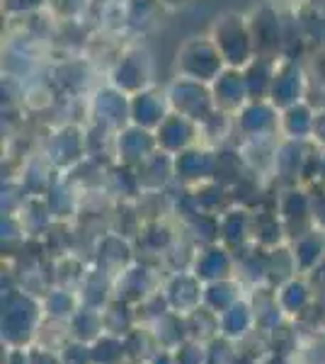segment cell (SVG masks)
I'll return each mask as SVG.
<instances>
[{"label": "cell", "mask_w": 325, "mask_h": 364, "mask_svg": "<svg viewBox=\"0 0 325 364\" xmlns=\"http://www.w3.org/2000/svg\"><path fill=\"white\" fill-rule=\"evenodd\" d=\"M44 304L29 291L5 289L3 291V345L5 348H29L39 338L44 326Z\"/></svg>", "instance_id": "cell-1"}, {"label": "cell", "mask_w": 325, "mask_h": 364, "mask_svg": "<svg viewBox=\"0 0 325 364\" xmlns=\"http://www.w3.org/2000/svg\"><path fill=\"white\" fill-rule=\"evenodd\" d=\"M192 272L202 284H209V282H218V279H228L235 274V257L226 245L218 243H209L204 245L202 250H197L192 260Z\"/></svg>", "instance_id": "cell-2"}, {"label": "cell", "mask_w": 325, "mask_h": 364, "mask_svg": "<svg viewBox=\"0 0 325 364\" xmlns=\"http://www.w3.org/2000/svg\"><path fill=\"white\" fill-rule=\"evenodd\" d=\"M163 294L168 301L170 311L175 314H192L194 309L202 306V294H204V284L194 277V272H175L173 277L163 284Z\"/></svg>", "instance_id": "cell-3"}, {"label": "cell", "mask_w": 325, "mask_h": 364, "mask_svg": "<svg viewBox=\"0 0 325 364\" xmlns=\"http://www.w3.org/2000/svg\"><path fill=\"white\" fill-rule=\"evenodd\" d=\"M156 291H161L156 284V274H153V269L144 265H132L122 269L114 277V299H122V301L132 304V306L144 304Z\"/></svg>", "instance_id": "cell-4"}, {"label": "cell", "mask_w": 325, "mask_h": 364, "mask_svg": "<svg viewBox=\"0 0 325 364\" xmlns=\"http://www.w3.org/2000/svg\"><path fill=\"white\" fill-rule=\"evenodd\" d=\"M255 328V311H252V304L245 301V299H238L233 306L218 316V336L230 340V343L245 340Z\"/></svg>", "instance_id": "cell-5"}, {"label": "cell", "mask_w": 325, "mask_h": 364, "mask_svg": "<svg viewBox=\"0 0 325 364\" xmlns=\"http://www.w3.org/2000/svg\"><path fill=\"white\" fill-rule=\"evenodd\" d=\"M277 301L289 318H301L313 306V287L306 279L292 277L277 287Z\"/></svg>", "instance_id": "cell-6"}, {"label": "cell", "mask_w": 325, "mask_h": 364, "mask_svg": "<svg viewBox=\"0 0 325 364\" xmlns=\"http://www.w3.org/2000/svg\"><path fill=\"white\" fill-rule=\"evenodd\" d=\"M78 296H80V304L102 311L112 299H114V277L100 267L92 269V272H87L85 277H82L78 287Z\"/></svg>", "instance_id": "cell-7"}, {"label": "cell", "mask_w": 325, "mask_h": 364, "mask_svg": "<svg viewBox=\"0 0 325 364\" xmlns=\"http://www.w3.org/2000/svg\"><path fill=\"white\" fill-rule=\"evenodd\" d=\"M149 328H151L153 338H156V343L161 350H175L177 345L190 340V333H187V318L182 314H175V311L163 314L161 318L149 323Z\"/></svg>", "instance_id": "cell-8"}, {"label": "cell", "mask_w": 325, "mask_h": 364, "mask_svg": "<svg viewBox=\"0 0 325 364\" xmlns=\"http://www.w3.org/2000/svg\"><path fill=\"white\" fill-rule=\"evenodd\" d=\"M294 257H297L299 272H313L325 260V231L311 228L309 233L297 238L294 243Z\"/></svg>", "instance_id": "cell-9"}, {"label": "cell", "mask_w": 325, "mask_h": 364, "mask_svg": "<svg viewBox=\"0 0 325 364\" xmlns=\"http://www.w3.org/2000/svg\"><path fill=\"white\" fill-rule=\"evenodd\" d=\"M44 318L54 323H68L75 316V311L80 309V296L78 291L66 289V287H56V289L46 291L44 299Z\"/></svg>", "instance_id": "cell-10"}, {"label": "cell", "mask_w": 325, "mask_h": 364, "mask_svg": "<svg viewBox=\"0 0 325 364\" xmlns=\"http://www.w3.org/2000/svg\"><path fill=\"white\" fill-rule=\"evenodd\" d=\"M68 333H70V340H78V343H87V345L95 343V340L105 333L102 311L80 304V309L75 311V316L68 321Z\"/></svg>", "instance_id": "cell-11"}, {"label": "cell", "mask_w": 325, "mask_h": 364, "mask_svg": "<svg viewBox=\"0 0 325 364\" xmlns=\"http://www.w3.org/2000/svg\"><path fill=\"white\" fill-rule=\"evenodd\" d=\"M250 304H252V311H255L257 331L275 333L277 328L282 326V321H284V311H282L279 301H277V291L260 287V289H255V296H252Z\"/></svg>", "instance_id": "cell-12"}, {"label": "cell", "mask_w": 325, "mask_h": 364, "mask_svg": "<svg viewBox=\"0 0 325 364\" xmlns=\"http://www.w3.org/2000/svg\"><path fill=\"white\" fill-rule=\"evenodd\" d=\"M240 282L235 277H228V279H218V282H209L204 284V294H202V306H206L209 311L221 316L223 311L233 306L240 296Z\"/></svg>", "instance_id": "cell-13"}, {"label": "cell", "mask_w": 325, "mask_h": 364, "mask_svg": "<svg viewBox=\"0 0 325 364\" xmlns=\"http://www.w3.org/2000/svg\"><path fill=\"white\" fill-rule=\"evenodd\" d=\"M105 318V333L112 336H129L136 326H139V316H136V306L122 301V299H112L107 306L102 309Z\"/></svg>", "instance_id": "cell-14"}, {"label": "cell", "mask_w": 325, "mask_h": 364, "mask_svg": "<svg viewBox=\"0 0 325 364\" xmlns=\"http://www.w3.org/2000/svg\"><path fill=\"white\" fill-rule=\"evenodd\" d=\"M218 233L228 250L243 248V243L250 238V216L247 211H226L218 221Z\"/></svg>", "instance_id": "cell-15"}, {"label": "cell", "mask_w": 325, "mask_h": 364, "mask_svg": "<svg viewBox=\"0 0 325 364\" xmlns=\"http://www.w3.org/2000/svg\"><path fill=\"white\" fill-rule=\"evenodd\" d=\"M92 364H122L129 360L127 340L122 336H112V333H102L95 343H90Z\"/></svg>", "instance_id": "cell-16"}, {"label": "cell", "mask_w": 325, "mask_h": 364, "mask_svg": "<svg viewBox=\"0 0 325 364\" xmlns=\"http://www.w3.org/2000/svg\"><path fill=\"white\" fill-rule=\"evenodd\" d=\"M297 257H294V250L287 248H270L267 250V279L272 284H284L287 279H292L297 274Z\"/></svg>", "instance_id": "cell-17"}, {"label": "cell", "mask_w": 325, "mask_h": 364, "mask_svg": "<svg viewBox=\"0 0 325 364\" xmlns=\"http://www.w3.org/2000/svg\"><path fill=\"white\" fill-rule=\"evenodd\" d=\"M185 318H187V333H190L192 340L209 343V340L218 338V314H214V311L199 306L192 314H187Z\"/></svg>", "instance_id": "cell-18"}, {"label": "cell", "mask_w": 325, "mask_h": 364, "mask_svg": "<svg viewBox=\"0 0 325 364\" xmlns=\"http://www.w3.org/2000/svg\"><path fill=\"white\" fill-rule=\"evenodd\" d=\"M209 154H202V151H187V154L180 156L175 168L177 180H185V182H202L204 178L211 175V158H206Z\"/></svg>", "instance_id": "cell-19"}, {"label": "cell", "mask_w": 325, "mask_h": 364, "mask_svg": "<svg viewBox=\"0 0 325 364\" xmlns=\"http://www.w3.org/2000/svg\"><path fill=\"white\" fill-rule=\"evenodd\" d=\"M238 350H233V343L226 338H214L206 343V364H233Z\"/></svg>", "instance_id": "cell-20"}, {"label": "cell", "mask_w": 325, "mask_h": 364, "mask_svg": "<svg viewBox=\"0 0 325 364\" xmlns=\"http://www.w3.org/2000/svg\"><path fill=\"white\" fill-rule=\"evenodd\" d=\"M177 364H206V343L199 340H185L182 345H177L173 350Z\"/></svg>", "instance_id": "cell-21"}, {"label": "cell", "mask_w": 325, "mask_h": 364, "mask_svg": "<svg viewBox=\"0 0 325 364\" xmlns=\"http://www.w3.org/2000/svg\"><path fill=\"white\" fill-rule=\"evenodd\" d=\"M61 360L63 364H92V355H90V345L87 343H78V340H68L61 350Z\"/></svg>", "instance_id": "cell-22"}, {"label": "cell", "mask_w": 325, "mask_h": 364, "mask_svg": "<svg viewBox=\"0 0 325 364\" xmlns=\"http://www.w3.org/2000/svg\"><path fill=\"white\" fill-rule=\"evenodd\" d=\"M27 357H29V364H63L61 352L44 348V345H29Z\"/></svg>", "instance_id": "cell-23"}, {"label": "cell", "mask_w": 325, "mask_h": 364, "mask_svg": "<svg viewBox=\"0 0 325 364\" xmlns=\"http://www.w3.org/2000/svg\"><path fill=\"white\" fill-rule=\"evenodd\" d=\"M311 211H313V224H316V228L325 231V192L321 197L311 199Z\"/></svg>", "instance_id": "cell-24"}, {"label": "cell", "mask_w": 325, "mask_h": 364, "mask_svg": "<svg viewBox=\"0 0 325 364\" xmlns=\"http://www.w3.org/2000/svg\"><path fill=\"white\" fill-rule=\"evenodd\" d=\"M3 364H29L27 348H8Z\"/></svg>", "instance_id": "cell-25"}, {"label": "cell", "mask_w": 325, "mask_h": 364, "mask_svg": "<svg viewBox=\"0 0 325 364\" xmlns=\"http://www.w3.org/2000/svg\"><path fill=\"white\" fill-rule=\"evenodd\" d=\"M146 364H177V362H175L173 350H158Z\"/></svg>", "instance_id": "cell-26"}, {"label": "cell", "mask_w": 325, "mask_h": 364, "mask_svg": "<svg viewBox=\"0 0 325 364\" xmlns=\"http://www.w3.org/2000/svg\"><path fill=\"white\" fill-rule=\"evenodd\" d=\"M122 364H146L144 360H127V362H122Z\"/></svg>", "instance_id": "cell-27"}]
</instances>
